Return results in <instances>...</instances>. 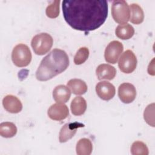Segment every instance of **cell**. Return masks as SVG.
I'll return each mask as SVG.
<instances>
[{
  "mask_svg": "<svg viewBox=\"0 0 155 155\" xmlns=\"http://www.w3.org/2000/svg\"><path fill=\"white\" fill-rule=\"evenodd\" d=\"M62 6L65 21L76 30H95L105 22L108 16V2L104 0H64Z\"/></svg>",
  "mask_w": 155,
  "mask_h": 155,
  "instance_id": "obj_1",
  "label": "cell"
},
{
  "mask_svg": "<svg viewBox=\"0 0 155 155\" xmlns=\"http://www.w3.org/2000/svg\"><path fill=\"white\" fill-rule=\"evenodd\" d=\"M69 63L66 52L54 48L41 61L36 72V78L39 81H48L64 72L68 68Z\"/></svg>",
  "mask_w": 155,
  "mask_h": 155,
  "instance_id": "obj_2",
  "label": "cell"
},
{
  "mask_svg": "<svg viewBox=\"0 0 155 155\" xmlns=\"http://www.w3.org/2000/svg\"><path fill=\"white\" fill-rule=\"evenodd\" d=\"M53 39L47 33H41L35 35L31 39V45L35 54L44 55L47 53L52 47Z\"/></svg>",
  "mask_w": 155,
  "mask_h": 155,
  "instance_id": "obj_3",
  "label": "cell"
},
{
  "mask_svg": "<svg viewBox=\"0 0 155 155\" xmlns=\"http://www.w3.org/2000/svg\"><path fill=\"white\" fill-rule=\"evenodd\" d=\"M32 55L28 47L24 44L16 45L12 53V60L13 64L18 67H24L28 65L31 61Z\"/></svg>",
  "mask_w": 155,
  "mask_h": 155,
  "instance_id": "obj_4",
  "label": "cell"
},
{
  "mask_svg": "<svg viewBox=\"0 0 155 155\" xmlns=\"http://www.w3.org/2000/svg\"><path fill=\"white\" fill-rule=\"evenodd\" d=\"M111 15L116 22L120 24H127L130 18V10L128 3L124 0L114 1L111 7Z\"/></svg>",
  "mask_w": 155,
  "mask_h": 155,
  "instance_id": "obj_5",
  "label": "cell"
},
{
  "mask_svg": "<svg viewBox=\"0 0 155 155\" xmlns=\"http://www.w3.org/2000/svg\"><path fill=\"white\" fill-rule=\"evenodd\" d=\"M137 58L133 51L127 50L119 58L118 66L120 70L127 74L133 72L137 66Z\"/></svg>",
  "mask_w": 155,
  "mask_h": 155,
  "instance_id": "obj_6",
  "label": "cell"
},
{
  "mask_svg": "<svg viewBox=\"0 0 155 155\" xmlns=\"http://www.w3.org/2000/svg\"><path fill=\"white\" fill-rule=\"evenodd\" d=\"M123 50L124 46L120 42L118 41H113L110 42L105 50V60L108 63L112 64H116Z\"/></svg>",
  "mask_w": 155,
  "mask_h": 155,
  "instance_id": "obj_7",
  "label": "cell"
},
{
  "mask_svg": "<svg viewBox=\"0 0 155 155\" xmlns=\"http://www.w3.org/2000/svg\"><path fill=\"white\" fill-rule=\"evenodd\" d=\"M118 96L123 103H131L136 96V90L134 86L127 82L120 84L118 88Z\"/></svg>",
  "mask_w": 155,
  "mask_h": 155,
  "instance_id": "obj_8",
  "label": "cell"
},
{
  "mask_svg": "<svg viewBox=\"0 0 155 155\" xmlns=\"http://www.w3.org/2000/svg\"><path fill=\"white\" fill-rule=\"evenodd\" d=\"M96 92L99 98L104 101H110L115 95L114 86L107 81H101L96 85Z\"/></svg>",
  "mask_w": 155,
  "mask_h": 155,
  "instance_id": "obj_9",
  "label": "cell"
},
{
  "mask_svg": "<svg viewBox=\"0 0 155 155\" xmlns=\"http://www.w3.org/2000/svg\"><path fill=\"white\" fill-rule=\"evenodd\" d=\"M47 114L51 119L61 121L68 117L69 111L67 106L63 103H56L50 107Z\"/></svg>",
  "mask_w": 155,
  "mask_h": 155,
  "instance_id": "obj_10",
  "label": "cell"
},
{
  "mask_svg": "<svg viewBox=\"0 0 155 155\" xmlns=\"http://www.w3.org/2000/svg\"><path fill=\"white\" fill-rule=\"evenodd\" d=\"M84 127L81 123L73 122L65 124L61 129L59 134V140L61 143H64L71 139L76 133L79 128Z\"/></svg>",
  "mask_w": 155,
  "mask_h": 155,
  "instance_id": "obj_11",
  "label": "cell"
},
{
  "mask_svg": "<svg viewBox=\"0 0 155 155\" xmlns=\"http://www.w3.org/2000/svg\"><path fill=\"white\" fill-rule=\"evenodd\" d=\"M2 105L7 111L13 114L18 113L22 109L21 101L16 96L12 94L7 95L3 98Z\"/></svg>",
  "mask_w": 155,
  "mask_h": 155,
  "instance_id": "obj_12",
  "label": "cell"
},
{
  "mask_svg": "<svg viewBox=\"0 0 155 155\" xmlns=\"http://www.w3.org/2000/svg\"><path fill=\"white\" fill-rule=\"evenodd\" d=\"M96 73L99 80H112L116 76V70L111 65L102 64L96 68Z\"/></svg>",
  "mask_w": 155,
  "mask_h": 155,
  "instance_id": "obj_13",
  "label": "cell"
},
{
  "mask_svg": "<svg viewBox=\"0 0 155 155\" xmlns=\"http://www.w3.org/2000/svg\"><path fill=\"white\" fill-rule=\"evenodd\" d=\"M70 89L64 85L56 86L53 91V97L57 103H65L70 99Z\"/></svg>",
  "mask_w": 155,
  "mask_h": 155,
  "instance_id": "obj_14",
  "label": "cell"
},
{
  "mask_svg": "<svg viewBox=\"0 0 155 155\" xmlns=\"http://www.w3.org/2000/svg\"><path fill=\"white\" fill-rule=\"evenodd\" d=\"M71 113L74 116H81L86 111L87 102L85 99L81 96L75 97L70 104Z\"/></svg>",
  "mask_w": 155,
  "mask_h": 155,
  "instance_id": "obj_15",
  "label": "cell"
},
{
  "mask_svg": "<svg viewBox=\"0 0 155 155\" xmlns=\"http://www.w3.org/2000/svg\"><path fill=\"white\" fill-rule=\"evenodd\" d=\"M67 87L70 88L71 92L76 95L85 94L88 89L86 83L79 79H72L67 82Z\"/></svg>",
  "mask_w": 155,
  "mask_h": 155,
  "instance_id": "obj_16",
  "label": "cell"
},
{
  "mask_svg": "<svg viewBox=\"0 0 155 155\" xmlns=\"http://www.w3.org/2000/svg\"><path fill=\"white\" fill-rule=\"evenodd\" d=\"M115 33L117 38L122 40H127L132 38L134 34V29L129 24H120L116 30Z\"/></svg>",
  "mask_w": 155,
  "mask_h": 155,
  "instance_id": "obj_17",
  "label": "cell"
},
{
  "mask_svg": "<svg viewBox=\"0 0 155 155\" xmlns=\"http://www.w3.org/2000/svg\"><path fill=\"white\" fill-rule=\"evenodd\" d=\"M130 10L131 13V18L130 21L134 24H140L143 22L144 20V13L140 6L135 3L130 5Z\"/></svg>",
  "mask_w": 155,
  "mask_h": 155,
  "instance_id": "obj_18",
  "label": "cell"
},
{
  "mask_svg": "<svg viewBox=\"0 0 155 155\" xmlns=\"http://www.w3.org/2000/svg\"><path fill=\"white\" fill-rule=\"evenodd\" d=\"M92 150V143L89 139L82 138L77 142L76 150L78 155H90Z\"/></svg>",
  "mask_w": 155,
  "mask_h": 155,
  "instance_id": "obj_19",
  "label": "cell"
},
{
  "mask_svg": "<svg viewBox=\"0 0 155 155\" xmlns=\"http://www.w3.org/2000/svg\"><path fill=\"white\" fill-rule=\"evenodd\" d=\"M17 128L16 125L10 122H2L0 124V134L5 138H10L16 135Z\"/></svg>",
  "mask_w": 155,
  "mask_h": 155,
  "instance_id": "obj_20",
  "label": "cell"
},
{
  "mask_svg": "<svg viewBox=\"0 0 155 155\" xmlns=\"http://www.w3.org/2000/svg\"><path fill=\"white\" fill-rule=\"evenodd\" d=\"M131 153L133 155H148V148L145 143L142 141L134 142L131 147Z\"/></svg>",
  "mask_w": 155,
  "mask_h": 155,
  "instance_id": "obj_21",
  "label": "cell"
},
{
  "mask_svg": "<svg viewBox=\"0 0 155 155\" xmlns=\"http://www.w3.org/2000/svg\"><path fill=\"white\" fill-rule=\"evenodd\" d=\"M89 54L90 51L87 47H83L80 48L74 57V63L76 65L82 64L88 58Z\"/></svg>",
  "mask_w": 155,
  "mask_h": 155,
  "instance_id": "obj_22",
  "label": "cell"
},
{
  "mask_svg": "<svg viewBox=\"0 0 155 155\" xmlns=\"http://www.w3.org/2000/svg\"><path fill=\"white\" fill-rule=\"evenodd\" d=\"M154 104H149L146 108L145 109L143 113V118L145 122L150 126L154 127Z\"/></svg>",
  "mask_w": 155,
  "mask_h": 155,
  "instance_id": "obj_23",
  "label": "cell"
},
{
  "mask_svg": "<svg viewBox=\"0 0 155 155\" xmlns=\"http://www.w3.org/2000/svg\"><path fill=\"white\" fill-rule=\"evenodd\" d=\"M59 4L60 1H54L45 10V13L47 17L50 18H56L59 15Z\"/></svg>",
  "mask_w": 155,
  "mask_h": 155,
  "instance_id": "obj_24",
  "label": "cell"
},
{
  "mask_svg": "<svg viewBox=\"0 0 155 155\" xmlns=\"http://www.w3.org/2000/svg\"><path fill=\"white\" fill-rule=\"evenodd\" d=\"M154 59H153L151 62H150V64L148 67V73L149 74H151L152 76L154 75Z\"/></svg>",
  "mask_w": 155,
  "mask_h": 155,
  "instance_id": "obj_25",
  "label": "cell"
}]
</instances>
